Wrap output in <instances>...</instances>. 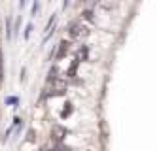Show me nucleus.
<instances>
[{
    "label": "nucleus",
    "instance_id": "obj_3",
    "mask_svg": "<svg viewBox=\"0 0 157 151\" xmlns=\"http://www.w3.org/2000/svg\"><path fill=\"white\" fill-rule=\"evenodd\" d=\"M66 134H68V130H66L64 126H59V125H55L53 129H51V138H53V142H57V144L63 140V138H64Z\"/></svg>",
    "mask_w": 157,
    "mask_h": 151
},
{
    "label": "nucleus",
    "instance_id": "obj_12",
    "mask_svg": "<svg viewBox=\"0 0 157 151\" xmlns=\"http://www.w3.org/2000/svg\"><path fill=\"white\" fill-rule=\"evenodd\" d=\"M38 151H49V149H48V147H40Z\"/></svg>",
    "mask_w": 157,
    "mask_h": 151
},
{
    "label": "nucleus",
    "instance_id": "obj_6",
    "mask_svg": "<svg viewBox=\"0 0 157 151\" xmlns=\"http://www.w3.org/2000/svg\"><path fill=\"white\" fill-rule=\"evenodd\" d=\"M78 64H80V61H78V59H74V61H72V64H70V68H68V72H66V74H68L70 77L76 74V68H78Z\"/></svg>",
    "mask_w": 157,
    "mask_h": 151
},
{
    "label": "nucleus",
    "instance_id": "obj_8",
    "mask_svg": "<svg viewBox=\"0 0 157 151\" xmlns=\"http://www.w3.org/2000/svg\"><path fill=\"white\" fill-rule=\"evenodd\" d=\"M82 15H83V19H85V21H93V11H91V9H87V11H83Z\"/></svg>",
    "mask_w": 157,
    "mask_h": 151
},
{
    "label": "nucleus",
    "instance_id": "obj_5",
    "mask_svg": "<svg viewBox=\"0 0 157 151\" xmlns=\"http://www.w3.org/2000/svg\"><path fill=\"white\" fill-rule=\"evenodd\" d=\"M70 113H72V104H70V102H66V104H64V108H63V111H61V117L64 119V117H68Z\"/></svg>",
    "mask_w": 157,
    "mask_h": 151
},
{
    "label": "nucleus",
    "instance_id": "obj_10",
    "mask_svg": "<svg viewBox=\"0 0 157 151\" xmlns=\"http://www.w3.org/2000/svg\"><path fill=\"white\" fill-rule=\"evenodd\" d=\"M29 142H34V130H29Z\"/></svg>",
    "mask_w": 157,
    "mask_h": 151
},
{
    "label": "nucleus",
    "instance_id": "obj_4",
    "mask_svg": "<svg viewBox=\"0 0 157 151\" xmlns=\"http://www.w3.org/2000/svg\"><path fill=\"white\" fill-rule=\"evenodd\" d=\"M70 51V42H66V40H63L61 43H59V51H57V59H63V57H66V53Z\"/></svg>",
    "mask_w": 157,
    "mask_h": 151
},
{
    "label": "nucleus",
    "instance_id": "obj_11",
    "mask_svg": "<svg viewBox=\"0 0 157 151\" xmlns=\"http://www.w3.org/2000/svg\"><path fill=\"white\" fill-rule=\"evenodd\" d=\"M82 2H85V4H95L97 0H82Z\"/></svg>",
    "mask_w": 157,
    "mask_h": 151
},
{
    "label": "nucleus",
    "instance_id": "obj_1",
    "mask_svg": "<svg viewBox=\"0 0 157 151\" xmlns=\"http://www.w3.org/2000/svg\"><path fill=\"white\" fill-rule=\"evenodd\" d=\"M66 95V81L61 77H53L49 79V83L46 87V96H63Z\"/></svg>",
    "mask_w": 157,
    "mask_h": 151
},
{
    "label": "nucleus",
    "instance_id": "obj_7",
    "mask_svg": "<svg viewBox=\"0 0 157 151\" xmlns=\"http://www.w3.org/2000/svg\"><path fill=\"white\" fill-rule=\"evenodd\" d=\"M85 57H87V47H82L80 51H78V57H76V59H78V61L82 62V61L85 59Z\"/></svg>",
    "mask_w": 157,
    "mask_h": 151
},
{
    "label": "nucleus",
    "instance_id": "obj_9",
    "mask_svg": "<svg viewBox=\"0 0 157 151\" xmlns=\"http://www.w3.org/2000/svg\"><path fill=\"white\" fill-rule=\"evenodd\" d=\"M55 151H70V147L63 145V144H57V145H55Z\"/></svg>",
    "mask_w": 157,
    "mask_h": 151
},
{
    "label": "nucleus",
    "instance_id": "obj_2",
    "mask_svg": "<svg viewBox=\"0 0 157 151\" xmlns=\"http://www.w3.org/2000/svg\"><path fill=\"white\" fill-rule=\"evenodd\" d=\"M68 34H70V38H76V40L87 38L89 36V27L83 21H76V23H72V25L68 27Z\"/></svg>",
    "mask_w": 157,
    "mask_h": 151
}]
</instances>
